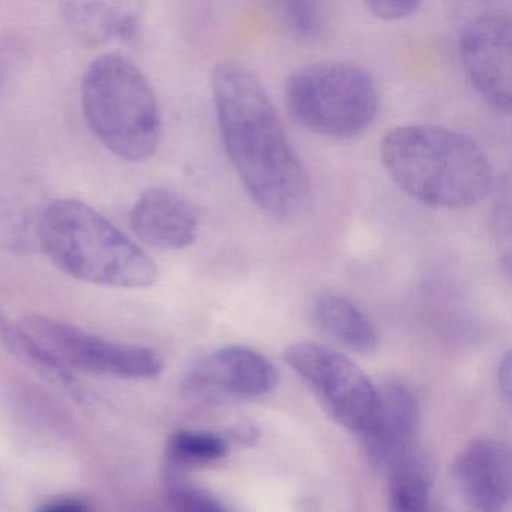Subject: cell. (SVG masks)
I'll list each match as a JSON object with an SVG mask.
<instances>
[{
	"label": "cell",
	"mask_w": 512,
	"mask_h": 512,
	"mask_svg": "<svg viewBox=\"0 0 512 512\" xmlns=\"http://www.w3.org/2000/svg\"><path fill=\"white\" fill-rule=\"evenodd\" d=\"M380 158L392 182L430 208H473L496 190L484 149L448 128L427 124L394 128L380 143Z\"/></svg>",
	"instance_id": "2"
},
{
	"label": "cell",
	"mask_w": 512,
	"mask_h": 512,
	"mask_svg": "<svg viewBox=\"0 0 512 512\" xmlns=\"http://www.w3.org/2000/svg\"><path fill=\"white\" fill-rule=\"evenodd\" d=\"M38 512H91L88 503L74 497L55 499L41 506Z\"/></svg>",
	"instance_id": "21"
},
{
	"label": "cell",
	"mask_w": 512,
	"mask_h": 512,
	"mask_svg": "<svg viewBox=\"0 0 512 512\" xmlns=\"http://www.w3.org/2000/svg\"><path fill=\"white\" fill-rule=\"evenodd\" d=\"M283 20L287 32L295 40L311 43L326 32V14L316 2H289L283 5Z\"/></svg>",
	"instance_id": "18"
},
{
	"label": "cell",
	"mask_w": 512,
	"mask_h": 512,
	"mask_svg": "<svg viewBox=\"0 0 512 512\" xmlns=\"http://www.w3.org/2000/svg\"><path fill=\"white\" fill-rule=\"evenodd\" d=\"M458 50L478 94L497 112H511V17L491 13L469 20L461 29Z\"/></svg>",
	"instance_id": "8"
},
{
	"label": "cell",
	"mask_w": 512,
	"mask_h": 512,
	"mask_svg": "<svg viewBox=\"0 0 512 512\" xmlns=\"http://www.w3.org/2000/svg\"><path fill=\"white\" fill-rule=\"evenodd\" d=\"M389 512H436L431 500V473L416 452L388 472Z\"/></svg>",
	"instance_id": "15"
},
{
	"label": "cell",
	"mask_w": 512,
	"mask_h": 512,
	"mask_svg": "<svg viewBox=\"0 0 512 512\" xmlns=\"http://www.w3.org/2000/svg\"><path fill=\"white\" fill-rule=\"evenodd\" d=\"M274 365L256 350L227 346L199 359L188 370L184 391L199 400L220 401L268 394L277 386Z\"/></svg>",
	"instance_id": "9"
},
{
	"label": "cell",
	"mask_w": 512,
	"mask_h": 512,
	"mask_svg": "<svg viewBox=\"0 0 512 512\" xmlns=\"http://www.w3.org/2000/svg\"><path fill=\"white\" fill-rule=\"evenodd\" d=\"M37 236L53 265L77 280L119 289H148L158 280L154 260L80 200L49 203L38 220Z\"/></svg>",
	"instance_id": "3"
},
{
	"label": "cell",
	"mask_w": 512,
	"mask_h": 512,
	"mask_svg": "<svg viewBox=\"0 0 512 512\" xmlns=\"http://www.w3.org/2000/svg\"><path fill=\"white\" fill-rule=\"evenodd\" d=\"M379 391L377 412L362 434L371 463L389 470L415 452L419 410L415 395L401 383H386Z\"/></svg>",
	"instance_id": "11"
},
{
	"label": "cell",
	"mask_w": 512,
	"mask_h": 512,
	"mask_svg": "<svg viewBox=\"0 0 512 512\" xmlns=\"http://www.w3.org/2000/svg\"><path fill=\"white\" fill-rule=\"evenodd\" d=\"M316 328L343 349L370 355L377 347V332L364 311L350 299L334 292L316 295L311 304Z\"/></svg>",
	"instance_id": "14"
},
{
	"label": "cell",
	"mask_w": 512,
	"mask_h": 512,
	"mask_svg": "<svg viewBox=\"0 0 512 512\" xmlns=\"http://www.w3.org/2000/svg\"><path fill=\"white\" fill-rule=\"evenodd\" d=\"M493 236L500 265L509 277L511 272V187L505 178L499 185L493 209Z\"/></svg>",
	"instance_id": "19"
},
{
	"label": "cell",
	"mask_w": 512,
	"mask_h": 512,
	"mask_svg": "<svg viewBox=\"0 0 512 512\" xmlns=\"http://www.w3.org/2000/svg\"><path fill=\"white\" fill-rule=\"evenodd\" d=\"M455 479L472 512H503L511 496V452L499 440L476 439L455 461Z\"/></svg>",
	"instance_id": "10"
},
{
	"label": "cell",
	"mask_w": 512,
	"mask_h": 512,
	"mask_svg": "<svg viewBox=\"0 0 512 512\" xmlns=\"http://www.w3.org/2000/svg\"><path fill=\"white\" fill-rule=\"evenodd\" d=\"M227 454V443L217 434L179 430L167 443V473H181L184 467L214 463Z\"/></svg>",
	"instance_id": "16"
},
{
	"label": "cell",
	"mask_w": 512,
	"mask_h": 512,
	"mask_svg": "<svg viewBox=\"0 0 512 512\" xmlns=\"http://www.w3.org/2000/svg\"><path fill=\"white\" fill-rule=\"evenodd\" d=\"M212 95L224 149L251 199L275 220L301 217L310 181L262 83L242 65L221 62Z\"/></svg>",
	"instance_id": "1"
},
{
	"label": "cell",
	"mask_w": 512,
	"mask_h": 512,
	"mask_svg": "<svg viewBox=\"0 0 512 512\" xmlns=\"http://www.w3.org/2000/svg\"><path fill=\"white\" fill-rule=\"evenodd\" d=\"M512 362L511 353H506L505 358L500 362L499 368V386L500 391L505 395L506 400H511V383H512Z\"/></svg>",
	"instance_id": "22"
},
{
	"label": "cell",
	"mask_w": 512,
	"mask_h": 512,
	"mask_svg": "<svg viewBox=\"0 0 512 512\" xmlns=\"http://www.w3.org/2000/svg\"><path fill=\"white\" fill-rule=\"evenodd\" d=\"M284 359L338 424L361 436L370 428L379 391L352 359L313 341L287 347Z\"/></svg>",
	"instance_id": "7"
},
{
	"label": "cell",
	"mask_w": 512,
	"mask_h": 512,
	"mask_svg": "<svg viewBox=\"0 0 512 512\" xmlns=\"http://www.w3.org/2000/svg\"><path fill=\"white\" fill-rule=\"evenodd\" d=\"M166 475V500L170 512H230L211 493L185 481L178 473Z\"/></svg>",
	"instance_id": "17"
},
{
	"label": "cell",
	"mask_w": 512,
	"mask_h": 512,
	"mask_svg": "<svg viewBox=\"0 0 512 512\" xmlns=\"http://www.w3.org/2000/svg\"><path fill=\"white\" fill-rule=\"evenodd\" d=\"M17 328L56 367L119 379H154L164 370L160 353L149 347L116 343L50 317H23Z\"/></svg>",
	"instance_id": "6"
},
{
	"label": "cell",
	"mask_w": 512,
	"mask_h": 512,
	"mask_svg": "<svg viewBox=\"0 0 512 512\" xmlns=\"http://www.w3.org/2000/svg\"><path fill=\"white\" fill-rule=\"evenodd\" d=\"M365 7L376 19L383 22H397V20L415 16L422 4L415 0H374V2H367Z\"/></svg>",
	"instance_id": "20"
},
{
	"label": "cell",
	"mask_w": 512,
	"mask_h": 512,
	"mask_svg": "<svg viewBox=\"0 0 512 512\" xmlns=\"http://www.w3.org/2000/svg\"><path fill=\"white\" fill-rule=\"evenodd\" d=\"M86 121L116 157L131 163L149 160L160 145L157 95L137 65L115 53L95 59L82 82Z\"/></svg>",
	"instance_id": "4"
},
{
	"label": "cell",
	"mask_w": 512,
	"mask_h": 512,
	"mask_svg": "<svg viewBox=\"0 0 512 512\" xmlns=\"http://www.w3.org/2000/svg\"><path fill=\"white\" fill-rule=\"evenodd\" d=\"M286 103L305 130L329 139H353L373 125L379 92L373 77L352 64L322 62L287 80Z\"/></svg>",
	"instance_id": "5"
},
{
	"label": "cell",
	"mask_w": 512,
	"mask_h": 512,
	"mask_svg": "<svg viewBox=\"0 0 512 512\" xmlns=\"http://www.w3.org/2000/svg\"><path fill=\"white\" fill-rule=\"evenodd\" d=\"M130 223L145 244L160 250L190 247L199 233L196 209L166 188L143 191L131 208Z\"/></svg>",
	"instance_id": "12"
},
{
	"label": "cell",
	"mask_w": 512,
	"mask_h": 512,
	"mask_svg": "<svg viewBox=\"0 0 512 512\" xmlns=\"http://www.w3.org/2000/svg\"><path fill=\"white\" fill-rule=\"evenodd\" d=\"M10 49H13V47H0V83L4 82L8 70H10L11 59H13V53L10 52Z\"/></svg>",
	"instance_id": "23"
},
{
	"label": "cell",
	"mask_w": 512,
	"mask_h": 512,
	"mask_svg": "<svg viewBox=\"0 0 512 512\" xmlns=\"http://www.w3.org/2000/svg\"><path fill=\"white\" fill-rule=\"evenodd\" d=\"M61 10L71 31L88 44L133 41L142 28L136 2H65Z\"/></svg>",
	"instance_id": "13"
}]
</instances>
